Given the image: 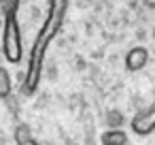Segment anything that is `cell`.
Instances as JSON below:
<instances>
[{
	"mask_svg": "<svg viewBox=\"0 0 155 145\" xmlns=\"http://www.w3.org/2000/svg\"><path fill=\"white\" fill-rule=\"evenodd\" d=\"M2 54L5 60L11 64H19L24 58V45H21V30L17 22V9L5 11V30H2Z\"/></svg>",
	"mask_w": 155,
	"mask_h": 145,
	"instance_id": "obj_1",
	"label": "cell"
},
{
	"mask_svg": "<svg viewBox=\"0 0 155 145\" xmlns=\"http://www.w3.org/2000/svg\"><path fill=\"white\" fill-rule=\"evenodd\" d=\"M130 128L134 134L138 136H147L155 130V102H151L149 107H144L142 111H138L132 122H130Z\"/></svg>",
	"mask_w": 155,
	"mask_h": 145,
	"instance_id": "obj_2",
	"label": "cell"
},
{
	"mask_svg": "<svg viewBox=\"0 0 155 145\" xmlns=\"http://www.w3.org/2000/svg\"><path fill=\"white\" fill-rule=\"evenodd\" d=\"M147 62H149V49L142 47V45L132 47V49L125 54V58H123V66H125V71H130V73L142 71V68L147 66Z\"/></svg>",
	"mask_w": 155,
	"mask_h": 145,
	"instance_id": "obj_3",
	"label": "cell"
},
{
	"mask_svg": "<svg viewBox=\"0 0 155 145\" xmlns=\"http://www.w3.org/2000/svg\"><path fill=\"white\" fill-rule=\"evenodd\" d=\"M125 143H127V134L121 128H117V130H104L100 134V145H125Z\"/></svg>",
	"mask_w": 155,
	"mask_h": 145,
	"instance_id": "obj_4",
	"label": "cell"
},
{
	"mask_svg": "<svg viewBox=\"0 0 155 145\" xmlns=\"http://www.w3.org/2000/svg\"><path fill=\"white\" fill-rule=\"evenodd\" d=\"M13 90V81H11V73L5 68V66H0V100L7 98Z\"/></svg>",
	"mask_w": 155,
	"mask_h": 145,
	"instance_id": "obj_5",
	"label": "cell"
},
{
	"mask_svg": "<svg viewBox=\"0 0 155 145\" xmlns=\"http://www.w3.org/2000/svg\"><path fill=\"white\" fill-rule=\"evenodd\" d=\"M104 119H106V126H108V130H117V128H121V126L125 124V117H123V113H121V111H117V109L108 111Z\"/></svg>",
	"mask_w": 155,
	"mask_h": 145,
	"instance_id": "obj_6",
	"label": "cell"
},
{
	"mask_svg": "<svg viewBox=\"0 0 155 145\" xmlns=\"http://www.w3.org/2000/svg\"><path fill=\"white\" fill-rule=\"evenodd\" d=\"M30 136H32V130H30L28 124H17V126H15V143L26 141V139H30Z\"/></svg>",
	"mask_w": 155,
	"mask_h": 145,
	"instance_id": "obj_7",
	"label": "cell"
},
{
	"mask_svg": "<svg viewBox=\"0 0 155 145\" xmlns=\"http://www.w3.org/2000/svg\"><path fill=\"white\" fill-rule=\"evenodd\" d=\"M17 145H41V143H38L34 136H30V139H26V141H19Z\"/></svg>",
	"mask_w": 155,
	"mask_h": 145,
	"instance_id": "obj_8",
	"label": "cell"
},
{
	"mask_svg": "<svg viewBox=\"0 0 155 145\" xmlns=\"http://www.w3.org/2000/svg\"><path fill=\"white\" fill-rule=\"evenodd\" d=\"M5 2H7V7H5V11H7V9H17L19 0H5Z\"/></svg>",
	"mask_w": 155,
	"mask_h": 145,
	"instance_id": "obj_9",
	"label": "cell"
},
{
	"mask_svg": "<svg viewBox=\"0 0 155 145\" xmlns=\"http://www.w3.org/2000/svg\"><path fill=\"white\" fill-rule=\"evenodd\" d=\"M72 145H74V143H72Z\"/></svg>",
	"mask_w": 155,
	"mask_h": 145,
	"instance_id": "obj_10",
	"label": "cell"
}]
</instances>
